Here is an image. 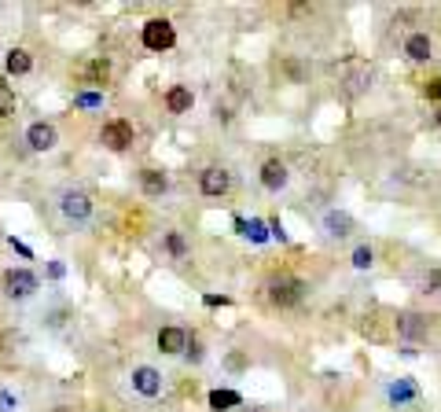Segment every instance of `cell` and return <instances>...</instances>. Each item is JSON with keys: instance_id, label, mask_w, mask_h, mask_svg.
I'll return each instance as SVG.
<instances>
[{"instance_id": "9", "label": "cell", "mask_w": 441, "mask_h": 412, "mask_svg": "<svg viewBox=\"0 0 441 412\" xmlns=\"http://www.w3.org/2000/svg\"><path fill=\"white\" fill-rule=\"evenodd\" d=\"M159 350L162 354H184L188 350V335L180 328H162L159 331Z\"/></svg>"}, {"instance_id": "4", "label": "cell", "mask_w": 441, "mask_h": 412, "mask_svg": "<svg viewBox=\"0 0 441 412\" xmlns=\"http://www.w3.org/2000/svg\"><path fill=\"white\" fill-rule=\"evenodd\" d=\"M59 210H63V217H70V221H85V217L93 214V199H88L85 191H63Z\"/></svg>"}, {"instance_id": "22", "label": "cell", "mask_w": 441, "mask_h": 412, "mask_svg": "<svg viewBox=\"0 0 441 412\" xmlns=\"http://www.w3.org/2000/svg\"><path fill=\"white\" fill-rule=\"evenodd\" d=\"M371 262H375L371 247H357V251H353V265H357V269H371Z\"/></svg>"}, {"instance_id": "8", "label": "cell", "mask_w": 441, "mask_h": 412, "mask_svg": "<svg viewBox=\"0 0 441 412\" xmlns=\"http://www.w3.org/2000/svg\"><path fill=\"white\" fill-rule=\"evenodd\" d=\"M232 188V177L225 173V170H206L202 173V196H225V191Z\"/></svg>"}, {"instance_id": "28", "label": "cell", "mask_w": 441, "mask_h": 412, "mask_svg": "<svg viewBox=\"0 0 441 412\" xmlns=\"http://www.w3.org/2000/svg\"><path fill=\"white\" fill-rule=\"evenodd\" d=\"M8 243H11V247H15V251H19V254H22V258H30V254H33V251H30V247H26V243H19V239H15V236H11V239H8Z\"/></svg>"}, {"instance_id": "1", "label": "cell", "mask_w": 441, "mask_h": 412, "mask_svg": "<svg viewBox=\"0 0 441 412\" xmlns=\"http://www.w3.org/2000/svg\"><path fill=\"white\" fill-rule=\"evenodd\" d=\"M144 45L151 52H166V48H173L177 45V30H173V22L170 19H151L144 26Z\"/></svg>"}, {"instance_id": "27", "label": "cell", "mask_w": 441, "mask_h": 412, "mask_svg": "<svg viewBox=\"0 0 441 412\" xmlns=\"http://www.w3.org/2000/svg\"><path fill=\"white\" fill-rule=\"evenodd\" d=\"M426 100H441V77H434V81L426 85Z\"/></svg>"}, {"instance_id": "17", "label": "cell", "mask_w": 441, "mask_h": 412, "mask_svg": "<svg viewBox=\"0 0 441 412\" xmlns=\"http://www.w3.org/2000/svg\"><path fill=\"white\" fill-rule=\"evenodd\" d=\"M239 402H243V397H239L236 390H214V394H210V409H217V412H220V409H236Z\"/></svg>"}, {"instance_id": "33", "label": "cell", "mask_w": 441, "mask_h": 412, "mask_svg": "<svg viewBox=\"0 0 441 412\" xmlns=\"http://www.w3.org/2000/svg\"><path fill=\"white\" fill-rule=\"evenodd\" d=\"M56 412H63V409H56Z\"/></svg>"}, {"instance_id": "19", "label": "cell", "mask_w": 441, "mask_h": 412, "mask_svg": "<svg viewBox=\"0 0 441 412\" xmlns=\"http://www.w3.org/2000/svg\"><path fill=\"white\" fill-rule=\"evenodd\" d=\"M397 331H401V335H423L426 324H419V317H412V313H408V317H401V320H397Z\"/></svg>"}, {"instance_id": "6", "label": "cell", "mask_w": 441, "mask_h": 412, "mask_svg": "<svg viewBox=\"0 0 441 412\" xmlns=\"http://www.w3.org/2000/svg\"><path fill=\"white\" fill-rule=\"evenodd\" d=\"M26 140H30V148H33V151H51V148H56V125L33 122V125H30V133H26Z\"/></svg>"}, {"instance_id": "18", "label": "cell", "mask_w": 441, "mask_h": 412, "mask_svg": "<svg viewBox=\"0 0 441 412\" xmlns=\"http://www.w3.org/2000/svg\"><path fill=\"white\" fill-rule=\"evenodd\" d=\"M144 191H151V196H159V191H166V184H170V180H166V173H159V170H144Z\"/></svg>"}, {"instance_id": "12", "label": "cell", "mask_w": 441, "mask_h": 412, "mask_svg": "<svg viewBox=\"0 0 441 412\" xmlns=\"http://www.w3.org/2000/svg\"><path fill=\"white\" fill-rule=\"evenodd\" d=\"M405 52H408V59H416V63L431 59V37H426V33H412L405 41Z\"/></svg>"}, {"instance_id": "31", "label": "cell", "mask_w": 441, "mask_h": 412, "mask_svg": "<svg viewBox=\"0 0 441 412\" xmlns=\"http://www.w3.org/2000/svg\"><path fill=\"white\" fill-rule=\"evenodd\" d=\"M228 365H232V368H243L246 360H243V354H232V357H228Z\"/></svg>"}, {"instance_id": "26", "label": "cell", "mask_w": 441, "mask_h": 412, "mask_svg": "<svg viewBox=\"0 0 441 412\" xmlns=\"http://www.w3.org/2000/svg\"><path fill=\"white\" fill-rule=\"evenodd\" d=\"M426 291H441V269H434V273L426 276Z\"/></svg>"}, {"instance_id": "16", "label": "cell", "mask_w": 441, "mask_h": 412, "mask_svg": "<svg viewBox=\"0 0 441 412\" xmlns=\"http://www.w3.org/2000/svg\"><path fill=\"white\" fill-rule=\"evenodd\" d=\"M30 67H33L30 52L15 48V52H11V56H8V74H11V77H19V74H30Z\"/></svg>"}, {"instance_id": "15", "label": "cell", "mask_w": 441, "mask_h": 412, "mask_svg": "<svg viewBox=\"0 0 441 412\" xmlns=\"http://www.w3.org/2000/svg\"><path fill=\"white\" fill-rule=\"evenodd\" d=\"M323 225H328L331 236H349V228H353V221H349V214H339V210H331L328 217H323Z\"/></svg>"}, {"instance_id": "20", "label": "cell", "mask_w": 441, "mask_h": 412, "mask_svg": "<svg viewBox=\"0 0 441 412\" xmlns=\"http://www.w3.org/2000/svg\"><path fill=\"white\" fill-rule=\"evenodd\" d=\"M88 77H93L96 85H107V77H111V63H107V59H96L93 67H88Z\"/></svg>"}, {"instance_id": "2", "label": "cell", "mask_w": 441, "mask_h": 412, "mask_svg": "<svg viewBox=\"0 0 441 412\" xmlns=\"http://www.w3.org/2000/svg\"><path fill=\"white\" fill-rule=\"evenodd\" d=\"M4 291L11 294V299H30V294L37 291V276L30 273V269H8L4 273Z\"/></svg>"}, {"instance_id": "32", "label": "cell", "mask_w": 441, "mask_h": 412, "mask_svg": "<svg viewBox=\"0 0 441 412\" xmlns=\"http://www.w3.org/2000/svg\"><path fill=\"white\" fill-rule=\"evenodd\" d=\"M438 122H441V114H438Z\"/></svg>"}, {"instance_id": "10", "label": "cell", "mask_w": 441, "mask_h": 412, "mask_svg": "<svg viewBox=\"0 0 441 412\" xmlns=\"http://www.w3.org/2000/svg\"><path fill=\"white\" fill-rule=\"evenodd\" d=\"M262 184L272 188V191H280L283 184H287V166H283L280 159H268V162L262 166Z\"/></svg>"}, {"instance_id": "14", "label": "cell", "mask_w": 441, "mask_h": 412, "mask_svg": "<svg viewBox=\"0 0 441 412\" xmlns=\"http://www.w3.org/2000/svg\"><path fill=\"white\" fill-rule=\"evenodd\" d=\"M416 383H412V379H397L394 386H390V402L394 405H408V402H416Z\"/></svg>"}, {"instance_id": "25", "label": "cell", "mask_w": 441, "mask_h": 412, "mask_svg": "<svg viewBox=\"0 0 441 412\" xmlns=\"http://www.w3.org/2000/svg\"><path fill=\"white\" fill-rule=\"evenodd\" d=\"M11 409H15V394L4 390V394H0V412H11Z\"/></svg>"}, {"instance_id": "7", "label": "cell", "mask_w": 441, "mask_h": 412, "mask_svg": "<svg viewBox=\"0 0 441 412\" xmlns=\"http://www.w3.org/2000/svg\"><path fill=\"white\" fill-rule=\"evenodd\" d=\"M133 386H136L144 397H154V394L162 390V376H159L154 368H136V372H133Z\"/></svg>"}, {"instance_id": "3", "label": "cell", "mask_w": 441, "mask_h": 412, "mask_svg": "<svg viewBox=\"0 0 441 412\" xmlns=\"http://www.w3.org/2000/svg\"><path fill=\"white\" fill-rule=\"evenodd\" d=\"M99 140H103V144H107L111 151H125L129 144H133V125H129V122H122V118H114V122H107V125H103Z\"/></svg>"}, {"instance_id": "29", "label": "cell", "mask_w": 441, "mask_h": 412, "mask_svg": "<svg viewBox=\"0 0 441 412\" xmlns=\"http://www.w3.org/2000/svg\"><path fill=\"white\" fill-rule=\"evenodd\" d=\"M48 273H51V280H59L63 273H67V269H63V262H51V265H48Z\"/></svg>"}, {"instance_id": "21", "label": "cell", "mask_w": 441, "mask_h": 412, "mask_svg": "<svg viewBox=\"0 0 441 412\" xmlns=\"http://www.w3.org/2000/svg\"><path fill=\"white\" fill-rule=\"evenodd\" d=\"M0 114H4V118L15 114V93H11L8 85H0Z\"/></svg>"}, {"instance_id": "11", "label": "cell", "mask_w": 441, "mask_h": 412, "mask_svg": "<svg viewBox=\"0 0 441 412\" xmlns=\"http://www.w3.org/2000/svg\"><path fill=\"white\" fill-rule=\"evenodd\" d=\"M166 107H170L173 114H184V111H191V88H184V85H173L170 93H166Z\"/></svg>"}, {"instance_id": "24", "label": "cell", "mask_w": 441, "mask_h": 412, "mask_svg": "<svg viewBox=\"0 0 441 412\" xmlns=\"http://www.w3.org/2000/svg\"><path fill=\"white\" fill-rule=\"evenodd\" d=\"M99 103H103L99 93H81V96H77V107H99Z\"/></svg>"}, {"instance_id": "5", "label": "cell", "mask_w": 441, "mask_h": 412, "mask_svg": "<svg viewBox=\"0 0 441 412\" xmlns=\"http://www.w3.org/2000/svg\"><path fill=\"white\" fill-rule=\"evenodd\" d=\"M268 299L276 302L280 309L298 306V302H302V280H276V283H272V291H268Z\"/></svg>"}, {"instance_id": "30", "label": "cell", "mask_w": 441, "mask_h": 412, "mask_svg": "<svg viewBox=\"0 0 441 412\" xmlns=\"http://www.w3.org/2000/svg\"><path fill=\"white\" fill-rule=\"evenodd\" d=\"M206 306H228V299H225V294H210V299H206Z\"/></svg>"}, {"instance_id": "23", "label": "cell", "mask_w": 441, "mask_h": 412, "mask_svg": "<svg viewBox=\"0 0 441 412\" xmlns=\"http://www.w3.org/2000/svg\"><path fill=\"white\" fill-rule=\"evenodd\" d=\"M166 247H170V254H177V258L188 251V247H184V239H180L177 232H170V236H166Z\"/></svg>"}, {"instance_id": "13", "label": "cell", "mask_w": 441, "mask_h": 412, "mask_svg": "<svg viewBox=\"0 0 441 412\" xmlns=\"http://www.w3.org/2000/svg\"><path fill=\"white\" fill-rule=\"evenodd\" d=\"M236 228L243 232V236H250L254 243H265V239H268V232H265L268 225L257 221V217H250V221H246V217H236Z\"/></svg>"}]
</instances>
